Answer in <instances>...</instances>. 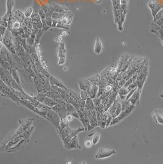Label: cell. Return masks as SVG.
Masks as SVG:
<instances>
[{
    "label": "cell",
    "instance_id": "6da1fadb",
    "mask_svg": "<svg viewBox=\"0 0 163 164\" xmlns=\"http://www.w3.org/2000/svg\"><path fill=\"white\" fill-rule=\"evenodd\" d=\"M82 131H84L83 128H79L77 130L71 129L68 124L60 121V127L58 129V134L62 139L64 145L66 149H75V148H81L80 146L78 145L77 134Z\"/></svg>",
    "mask_w": 163,
    "mask_h": 164
},
{
    "label": "cell",
    "instance_id": "7a4b0ae2",
    "mask_svg": "<svg viewBox=\"0 0 163 164\" xmlns=\"http://www.w3.org/2000/svg\"><path fill=\"white\" fill-rule=\"evenodd\" d=\"M1 78L2 80H3L5 84L8 85L9 87L13 88L18 91H22L23 90L21 89L20 86L17 83L15 80L13 78L12 75H11L9 70L5 69L2 68L1 69Z\"/></svg>",
    "mask_w": 163,
    "mask_h": 164
},
{
    "label": "cell",
    "instance_id": "3957f363",
    "mask_svg": "<svg viewBox=\"0 0 163 164\" xmlns=\"http://www.w3.org/2000/svg\"><path fill=\"white\" fill-rule=\"evenodd\" d=\"M73 15L71 12L69 11H67L65 15L60 20H58L56 27L61 29L68 30L70 28V26L72 22Z\"/></svg>",
    "mask_w": 163,
    "mask_h": 164
},
{
    "label": "cell",
    "instance_id": "277c9868",
    "mask_svg": "<svg viewBox=\"0 0 163 164\" xmlns=\"http://www.w3.org/2000/svg\"><path fill=\"white\" fill-rule=\"evenodd\" d=\"M45 118L48 119L51 123L56 127V129H59L60 127V116L57 113L50 109L47 112Z\"/></svg>",
    "mask_w": 163,
    "mask_h": 164
},
{
    "label": "cell",
    "instance_id": "5b68a950",
    "mask_svg": "<svg viewBox=\"0 0 163 164\" xmlns=\"http://www.w3.org/2000/svg\"><path fill=\"white\" fill-rule=\"evenodd\" d=\"M9 30L7 31L4 37L1 39V42L2 44H4V46L6 47V49L8 50V51L11 53L12 54H15L16 51H15V47L14 43H13V40L12 39V37L11 34H9Z\"/></svg>",
    "mask_w": 163,
    "mask_h": 164
},
{
    "label": "cell",
    "instance_id": "8992f818",
    "mask_svg": "<svg viewBox=\"0 0 163 164\" xmlns=\"http://www.w3.org/2000/svg\"><path fill=\"white\" fill-rule=\"evenodd\" d=\"M134 109H135V106L131 105L130 107H128L126 109L122 110L121 112L120 113V114L118 116L112 119L111 124H110V126L114 125L117 124V123L119 122L120 121H121V120H123L125 118L127 117L134 110Z\"/></svg>",
    "mask_w": 163,
    "mask_h": 164
},
{
    "label": "cell",
    "instance_id": "52a82bcc",
    "mask_svg": "<svg viewBox=\"0 0 163 164\" xmlns=\"http://www.w3.org/2000/svg\"><path fill=\"white\" fill-rule=\"evenodd\" d=\"M32 24V28L36 30H42L43 27V23L38 12L34 11L31 17Z\"/></svg>",
    "mask_w": 163,
    "mask_h": 164
},
{
    "label": "cell",
    "instance_id": "ba28073f",
    "mask_svg": "<svg viewBox=\"0 0 163 164\" xmlns=\"http://www.w3.org/2000/svg\"><path fill=\"white\" fill-rule=\"evenodd\" d=\"M116 151L114 150H108V149H100L99 150L95 156V158L97 159H105L109 157L110 156L115 154Z\"/></svg>",
    "mask_w": 163,
    "mask_h": 164
},
{
    "label": "cell",
    "instance_id": "9c48e42d",
    "mask_svg": "<svg viewBox=\"0 0 163 164\" xmlns=\"http://www.w3.org/2000/svg\"><path fill=\"white\" fill-rule=\"evenodd\" d=\"M15 2L14 0H6V8H7V12L2 17L1 20H5V21H9V19L12 15L13 13V9L14 6Z\"/></svg>",
    "mask_w": 163,
    "mask_h": 164
},
{
    "label": "cell",
    "instance_id": "30bf717a",
    "mask_svg": "<svg viewBox=\"0 0 163 164\" xmlns=\"http://www.w3.org/2000/svg\"><path fill=\"white\" fill-rule=\"evenodd\" d=\"M152 118L159 125H163V111L160 109H156L152 112Z\"/></svg>",
    "mask_w": 163,
    "mask_h": 164
},
{
    "label": "cell",
    "instance_id": "8fae6325",
    "mask_svg": "<svg viewBox=\"0 0 163 164\" xmlns=\"http://www.w3.org/2000/svg\"><path fill=\"white\" fill-rule=\"evenodd\" d=\"M140 92H141V90L137 88V90L133 93V94L130 97V98L128 100H129V102L132 105L135 106L137 102L139 100V97H140Z\"/></svg>",
    "mask_w": 163,
    "mask_h": 164
},
{
    "label": "cell",
    "instance_id": "7c38bea8",
    "mask_svg": "<svg viewBox=\"0 0 163 164\" xmlns=\"http://www.w3.org/2000/svg\"><path fill=\"white\" fill-rule=\"evenodd\" d=\"M130 90L128 89V87H121L120 88L118 91V95L119 96L121 100H126L127 96L128 94V93H130Z\"/></svg>",
    "mask_w": 163,
    "mask_h": 164
},
{
    "label": "cell",
    "instance_id": "4fadbf2b",
    "mask_svg": "<svg viewBox=\"0 0 163 164\" xmlns=\"http://www.w3.org/2000/svg\"><path fill=\"white\" fill-rule=\"evenodd\" d=\"M14 17L19 21L20 22H24V20L26 18V17L25 15L24 12H22V11H20V10H16L12 13Z\"/></svg>",
    "mask_w": 163,
    "mask_h": 164
},
{
    "label": "cell",
    "instance_id": "5bb4252c",
    "mask_svg": "<svg viewBox=\"0 0 163 164\" xmlns=\"http://www.w3.org/2000/svg\"><path fill=\"white\" fill-rule=\"evenodd\" d=\"M103 50V44L100 38L97 37L95 40L94 46V52L97 55H99Z\"/></svg>",
    "mask_w": 163,
    "mask_h": 164
},
{
    "label": "cell",
    "instance_id": "9a60e30c",
    "mask_svg": "<svg viewBox=\"0 0 163 164\" xmlns=\"http://www.w3.org/2000/svg\"><path fill=\"white\" fill-rule=\"evenodd\" d=\"M41 8L44 10V11L45 13V14L47 15V16L51 17L53 14L55 12L54 7H53L52 3L51 5H43V6H42Z\"/></svg>",
    "mask_w": 163,
    "mask_h": 164
},
{
    "label": "cell",
    "instance_id": "2e32d148",
    "mask_svg": "<svg viewBox=\"0 0 163 164\" xmlns=\"http://www.w3.org/2000/svg\"><path fill=\"white\" fill-rule=\"evenodd\" d=\"M50 84L51 85L53 86H56V87H58L60 88H63V89H64V90H67L66 87L61 83V82L57 80V78L52 77V76H50Z\"/></svg>",
    "mask_w": 163,
    "mask_h": 164
},
{
    "label": "cell",
    "instance_id": "e0dca14e",
    "mask_svg": "<svg viewBox=\"0 0 163 164\" xmlns=\"http://www.w3.org/2000/svg\"><path fill=\"white\" fill-rule=\"evenodd\" d=\"M149 6L152 9V14H153L154 18H155V16H156L157 12L159 11V10L161 9V7L158 4L154 3V2H152L149 3Z\"/></svg>",
    "mask_w": 163,
    "mask_h": 164
},
{
    "label": "cell",
    "instance_id": "ac0fdd59",
    "mask_svg": "<svg viewBox=\"0 0 163 164\" xmlns=\"http://www.w3.org/2000/svg\"><path fill=\"white\" fill-rule=\"evenodd\" d=\"M43 104L48 106L50 108H52L53 107L57 104V102L56 101V99H54L50 97H46Z\"/></svg>",
    "mask_w": 163,
    "mask_h": 164
},
{
    "label": "cell",
    "instance_id": "d6986e66",
    "mask_svg": "<svg viewBox=\"0 0 163 164\" xmlns=\"http://www.w3.org/2000/svg\"><path fill=\"white\" fill-rule=\"evenodd\" d=\"M52 5H53V7H54V9L55 12L64 13V12H66L67 11H69L67 8H66L65 7H64V6H63L59 5L56 4V3H53Z\"/></svg>",
    "mask_w": 163,
    "mask_h": 164
},
{
    "label": "cell",
    "instance_id": "ffe728a7",
    "mask_svg": "<svg viewBox=\"0 0 163 164\" xmlns=\"http://www.w3.org/2000/svg\"><path fill=\"white\" fill-rule=\"evenodd\" d=\"M120 5L121 8L124 12V13L127 14L128 11V4H129V0H120Z\"/></svg>",
    "mask_w": 163,
    "mask_h": 164
},
{
    "label": "cell",
    "instance_id": "44dd1931",
    "mask_svg": "<svg viewBox=\"0 0 163 164\" xmlns=\"http://www.w3.org/2000/svg\"><path fill=\"white\" fill-rule=\"evenodd\" d=\"M66 12H64V13H62V12H54L53 15H51V17L53 19H54V20H60V18H62L66 14Z\"/></svg>",
    "mask_w": 163,
    "mask_h": 164
},
{
    "label": "cell",
    "instance_id": "7402d4cb",
    "mask_svg": "<svg viewBox=\"0 0 163 164\" xmlns=\"http://www.w3.org/2000/svg\"><path fill=\"white\" fill-rule=\"evenodd\" d=\"M46 97H47V94H45L44 93H38V94L34 98L35 100H37L39 102H40V103L43 104Z\"/></svg>",
    "mask_w": 163,
    "mask_h": 164
},
{
    "label": "cell",
    "instance_id": "603a6c76",
    "mask_svg": "<svg viewBox=\"0 0 163 164\" xmlns=\"http://www.w3.org/2000/svg\"><path fill=\"white\" fill-rule=\"evenodd\" d=\"M92 140L94 143V145H95L99 141V140L100 139V134L98 132H95V133L92 134Z\"/></svg>",
    "mask_w": 163,
    "mask_h": 164
},
{
    "label": "cell",
    "instance_id": "cb8c5ba5",
    "mask_svg": "<svg viewBox=\"0 0 163 164\" xmlns=\"http://www.w3.org/2000/svg\"><path fill=\"white\" fill-rule=\"evenodd\" d=\"M11 74H12V75L13 78L15 80V81H17V83L20 86V81L18 75L16 70L15 69H11Z\"/></svg>",
    "mask_w": 163,
    "mask_h": 164
},
{
    "label": "cell",
    "instance_id": "d4e9b609",
    "mask_svg": "<svg viewBox=\"0 0 163 164\" xmlns=\"http://www.w3.org/2000/svg\"><path fill=\"white\" fill-rule=\"evenodd\" d=\"M34 12V10H33V8H31V7H29V8H28L25 9V12H24V14H25V15L26 17H31L32 14H33Z\"/></svg>",
    "mask_w": 163,
    "mask_h": 164
},
{
    "label": "cell",
    "instance_id": "484cf974",
    "mask_svg": "<svg viewBox=\"0 0 163 164\" xmlns=\"http://www.w3.org/2000/svg\"><path fill=\"white\" fill-rule=\"evenodd\" d=\"M38 14H39V15H40V18H41V20H42V23L45 22V18H46L47 15H46L45 13L44 12V10H43L42 8H41V9H40L38 10Z\"/></svg>",
    "mask_w": 163,
    "mask_h": 164
},
{
    "label": "cell",
    "instance_id": "4316f807",
    "mask_svg": "<svg viewBox=\"0 0 163 164\" xmlns=\"http://www.w3.org/2000/svg\"><path fill=\"white\" fill-rule=\"evenodd\" d=\"M45 21L46 22V24L48 25V26L49 27H52V23H53V18L51 17L50 16H47L45 20Z\"/></svg>",
    "mask_w": 163,
    "mask_h": 164
},
{
    "label": "cell",
    "instance_id": "83f0119b",
    "mask_svg": "<svg viewBox=\"0 0 163 164\" xmlns=\"http://www.w3.org/2000/svg\"><path fill=\"white\" fill-rule=\"evenodd\" d=\"M85 145L86 148H91L93 145H94V143L92 142V140H87L85 141Z\"/></svg>",
    "mask_w": 163,
    "mask_h": 164
},
{
    "label": "cell",
    "instance_id": "f1b7e54d",
    "mask_svg": "<svg viewBox=\"0 0 163 164\" xmlns=\"http://www.w3.org/2000/svg\"><path fill=\"white\" fill-rule=\"evenodd\" d=\"M6 29H7V28H6V27H3L2 25H1V27H0V32H1V39H2L4 37L5 34L6 33Z\"/></svg>",
    "mask_w": 163,
    "mask_h": 164
},
{
    "label": "cell",
    "instance_id": "f546056e",
    "mask_svg": "<svg viewBox=\"0 0 163 164\" xmlns=\"http://www.w3.org/2000/svg\"><path fill=\"white\" fill-rule=\"evenodd\" d=\"M1 25L6 27V28H8V21H5V20H1Z\"/></svg>",
    "mask_w": 163,
    "mask_h": 164
},
{
    "label": "cell",
    "instance_id": "4dcf8cb0",
    "mask_svg": "<svg viewBox=\"0 0 163 164\" xmlns=\"http://www.w3.org/2000/svg\"><path fill=\"white\" fill-rule=\"evenodd\" d=\"M57 22H58V20H54V19H53L52 27H56L57 24Z\"/></svg>",
    "mask_w": 163,
    "mask_h": 164
},
{
    "label": "cell",
    "instance_id": "1f68e13d",
    "mask_svg": "<svg viewBox=\"0 0 163 164\" xmlns=\"http://www.w3.org/2000/svg\"><path fill=\"white\" fill-rule=\"evenodd\" d=\"M116 1H117V2H120V0H116Z\"/></svg>",
    "mask_w": 163,
    "mask_h": 164
},
{
    "label": "cell",
    "instance_id": "d6a6232c",
    "mask_svg": "<svg viewBox=\"0 0 163 164\" xmlns=\"http://www.w3.org/2000/svg\"><path fill=\"white\" fill-rule=\"evenodd\" d=\"M162 44H163V40H162Z\"/></svg>",
    "mask_w": 163,
    "mask_h": 164
}]
</instances>
